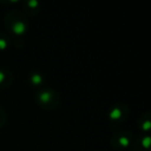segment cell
<instances>
[{
    "instance_id": "cell-3",
    "label": "cell",
    "mask_w": 151,
    "mask_h": 151,
    "mask_svg": "<svg viewBox=\"0 0 151 151\" xmlns=\"http://www.w3.org/2000/svg\"><path fill=\"white\" fill-rule=\"evenodd\" d=\"M132 139L134 134L130 130H118L112 134L110 143L114 149L123 150L132 145Z\"/></svg>"
},
{
    "instance_id": "cell-2",
    "label": "cell",
    "mask_w": 151,
    "mask_h": 151,
    "mask_svg": "<svg viewBox=\"0 0 151 151\" xmlns=\"http://www.w3.org/2000/svg\"><path fill=\"white\" fill-rule=\"evenodd\" d=\"M34 101L40 108L52 111L60 105V95L56 90L51 88H42L35 92Z\"/></svg>"
},
{
    "instance_id": "cell-9",
    "label": "cell",
    "mask_w": 151,
    "mask_h": 151,
    "mask_svg": "<svg viewBox=\"0 0 151 151\" xmlns=\"http://www.w3.org/2000/svg\"><path fill=\"white\" fill-rule=\"evenodd\" d=\"M45 78L42 73H38V71H33V73H30L29 76V83L34 87H38L44 83Z\"/></svg>"
},
{
    "instance_id": "cell-1",
    "label": "cell",
    "mask_w": 151,
    "mask_h": 151,
    "mask_svg": "<svg viewBox=\"0 0 151 151\" xmlns=\"http://www.w3.org/2000/svg\"><path fill=\"white\" fill-rule=\"evenodd\" d=\"M3 23L6 30L15 36H23L28 31L27 16L20 11H12L5 15Z\"/></svg>"
},
{
    "instance_id": "cell-6",
    "label": "cell",
    "mask_w": 151,
    "mask_h": 151,
    "mask_svg": "<svg viewBox=\"0 0 151 151\" xmlns=\"http://www.w3.org/2000/svg\"><path fill=\"white\" fill-rule=\"evenodd\" d=\"M138 128L143 132V134H149L151 129V113L146 112L143 113L138 119Z\"/></svg>"
},
{
    "instance_id": "cell-8",
    "label": "cell",
    "mask_w": 151,
    "mask_h": 151,
    "mask_svg": "<svg viewBox=\"0 0 151 151\" xmlns=\"http://www.w3.org/2000/svg\"><path fill=\"white\" fill-rule=\"evenodd\" d=\"M23 6L25 9L26 14L25 15H29V16H34L40 12V4L38 1L36 0H26L23 2Z\"/></svg>"
},
{
    "instance_id": "cell-4",
    "label": "cell",
    "mask_w": 151,
    "mask_h": 151,
    "mask_svg": "<svg viewBox=\"0 0 151 151\" xmlns=\"http://www.w3.org/2000/svg\"><path fill=\"white\" fill-rule=\"evenodd\" d=\"M129 115V108L125 104H115L110 108L108 118L112 124H120L127 119Z\"/></svg>"
},
{
    "instance_id": "cell-11",
    "label": "cell",
    "mask_w": 151,
    "mask_h": 151,
    "mask_svg": "<svg viewBox=\"0 0 151 151\" xmlns=\"http://www.w3.org/2000/svg\"><path fill=\"white\" fill-rule=\"evenodd\" d=\"M6 119H7L6 112H5L4 108L0 105V128H2L3 126L5 125V123H6Z\"/></svg>"
},
{
    "instance_id": "cell-5",
    "label": "cell",
    "mask_w": 151,
    "mask_h": 151,
    "mask_svg": "<svg viewBox=\"0 0 151 151\" xmlns=\"http://www.w3.org/2000/svg\"><path fill=\"white\" fill-rule=\"evenodd\" d=\"M151 137L149 134H144L134 142L132 151H150Z\"/></svg>"
},
{
    "instance_id": "cell-10",
    "label": "cell",
    "mask_w": 151,
    "mask_h": 151,
    "mask_svg": "<svg viewBox=\"0 0 151 151\" xmlns=\"http://www.w3.org/2000/svg\"><path fill=\"white\" fill-rule=\"evenodd\" d=\"M11 47V38L6 34L0 33V51H6Z\"/></svg>"
},
{
    "instance_id": "cell-7",
    "label": "cell",
    "mask_w": 151,
    "mask_h": 151,
    "mask_svg": "<svg viewBox=\"0 0 151 151\" xmlns=\"http://www.w3.org/2000/svg\"><path fill=\"white\" fill-rule=\"evenodd\" d=\"M14 75L6 68H0V89H6L13 84Z\"/></svg>"
}]
</instances>
